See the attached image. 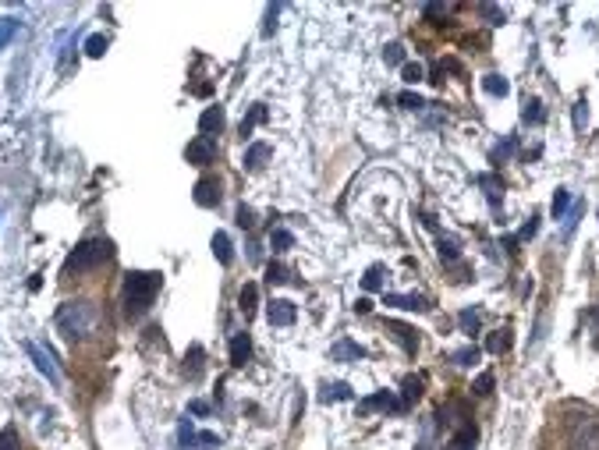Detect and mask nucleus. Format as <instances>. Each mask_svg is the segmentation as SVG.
I'll list each match as a JSON object with an SVG mask.
<instances>
[{
    "label": "nucleus",
    "instance_id": "obj_1",
    "mask_svg": "<svg viewBox=\"0 0 599 450\" xmlns=\"http://www.w3.org/2000/svg\"><path fill=\"white\" fill-rule=\"evenodd\" d=\"M160 284H163L160 273H146V270L124 273V298H121L124 316H128V319L146 316L149 305H153V298H156V291H160Z\"/></svg>",
    "mask_w": 599,
    "mask_h": 450
},
{
    "label": "nucleus",
    "instance_id": "obj_2",
    "mask_svg": "<svg viewBox=\"0 0 599 450\" xmlns=\"http://www.w3.org/2000/svg\"><path fill=\"white\" fill-rule=\"evenodd\" d=\"M100 323V312L93 301H64L57 312V326L68 341H86Z\"/></svg>",
    "mask_w": 599,
    "mask_h": 450
},
{
    "label": "nucleus",
    "instance_id": "obj_3",
    "mask_svg": "<svg viewBox=\"0 0 599 450\" xmlns=\"http://www.w3.org/2000/svg\"><path fill=\"white\" fill-rule=\"evenodd\" d=\"M110 256H114V245H110L106 238H89V241H82V245L68 256V263H64V276H79V273L96 270V266H103Z\"/></svg>",
    "mask_w": 599,
    "mask_h": 450
},
{
    "label": "nucleus",
    "instance_id": "obj_4",
    "mask_svg": "<svg viewBox=\"0 0 599 450\" xmlns=\"http://www.w3.org/2000/svg\"><path fill=\"white\" fill-rule=\"evenodd\" d=\"M571 450H599V415H582L571 422Z\"/></svg>",
    "mask_w": 599,
    "mask_h": 450
},
{
    "label": "nucleus",
    "instance_id": "obj_5",
    "mask_svg": "<svg viewBox=\"0 0 599 450\" xmlns=\"http://www.w3.org/2000/svg\"><path fill=\"white\" fill-rule=\"evenodd\" d=\"M185 156H188V164H196V167H209V164L216 160V142L199 135V139L188 142V153H185Z\"/></svg>",
    "mask_w": 599,
    "mask_h": 450
},
{
    "label": "nucleus",
    "instance_id": "obj_6",
    "mask_svg": "<svg viewBox=\"0 0 599 450\" xmlns=\"http://www.w3.org/2000/svg\"><path fill=\"white\" fill-rule=\"evenodd\" d=\"M196 202H199L202 209L220 206V181L216 178H199L196 181Z\"/></svg>",
    "mask_w": 599,
    "mask_h": 450
},
{
    "label": "nucleus",
    "instance_id": "obj_7",
    "mask_svg": "<svg viewBox=\"0 0 599 450\" xmlns=\"http://www.w3.org/2000/svg\"><path fill=\"white\" fill-rule=\"evenodd\" d=\"M223 121H227V117H223V106H220V103H216V106H206L199 117V131L206 139H213V135L223 131Z\"/></svg>",
    "mask_w": 599,
    "mask_h": 450
},
{
    "label": "nucleus",
    "instance_id": "obj_8",
    "mask_svg": "<svg viewBox=\"0 0 599 450\" xmlns=\"http://www.w3.org/2000/svg\"><path fill=\"white\" fill-rule=\"evenodd\" d=\"M295 305L291 301H284V298H277V301H270V309H266V319H270V326H291L295 323Z\"/></svg>",
    "mask_w": 599,
    "mask_h": 450
},
{
    "label": "nucleus",
    "instance_id": "obj_9",
    "mask_svg": "<svg viewBox=\"0 0 599 450\" xmlns=\"http://www.w3.org/2000/svg\"><path fill=\"white\" fill-rule=\"evenodd\" d=\"M387 330H391V337L398 341L408 355H415V351H418V334H415L411 326H404V323H398V319H387Z\"/></svg>",
    "mask_w": 599,
    "mask_h": 450
},
{
    "label": "nucleus",
    "instance_id": "obj_10",
    "mask_svg": "<svg viewBox=\"0 0 599 450\" xmlns=\"http://www.w3.org/2000/svg\"><path fill=\"white\" fill-rule=\"evenodd\" d=\"M29 355H32L36 369H39L50 383H61V372H57V365H54V355H50V351H43L39 344H32V341H29Z\"/></svg>",
    "mask_w": 599,
    "mask_h": 450
},
{
    "label": "nucleus",
    "instance_id": "obj_11",
    "mask_svg": "<svg viewBox=\"0 0 599 450\" xmlns=\"http://www.w3.org/2000/svg\"><path fill=\"white\" fill-rule=\"evenodd\" d=\"M248 359H252V337L248 334H234V341H231V365L241 369Z\"/></svg>",
    "mask_w": 599,
    "mask_h": 450
},
{
    "label": "nucleus",
    "instance_id": "obj_12",
    "mask_svg": "<svg viewBox=\"0 0 599 450\" xmlns=\"http://www.w3.org/2000/svg\"><path fill=\"white\" fill-rule=\"evenodd\" d=\"M270 153H273V149H270L266 142H252V146L245 149V160H241V164H245V171H259V167L270 160Z\"/></svg>",
    "mask_w": 599,
    "mask_h": 450
},
{
    "label": "nucleus",
    "instance_id": "obj_13",
    "mask_svg": "<svg viewBox=\"0 0 599 450\" xmlns=\"http://www.w3.org/2000/svg\"><path fill=\"white\" fill-rule=\"evenodd\" d=\"M238 305H241L245 319H252L256 309H259V284H245V287L238 291Z\"/></svg>",
    "mask_w": 599,
    "mask_h": 450
},
{
    "label": "nucleus",
    "instance_id": "obj_14",
    "mask_svg": "<svg viewBox=\"0 0 599 450\" xmlns=\"http://www.w3.org/2000/svg\"><path fill=\"white\" fill-rule=\"evenodd\" d=\"M213 256H216L223 266H231V263H234V245H231V238H227L223 231H216V234H213Z\"/></svg>",
    "mask_w": 599,
    "mask_h": 450
},
{
    "label": "nucleus",
    "instance_id": "obj_15",
    "mask_svg": "<svg viewBox=\"0 0 599 450\" xmlns=\"http://www.w3.org/2000/svg\"><path fill=\"white\" fill-rule=\"evenodd\" d=\"M319 401H323V404H330V401H355V390H351L348 383H330V386H323Z\"/></svg>",
    "mask_w": 599,
    "mask_h": 450
},
{
    "label": "nucleus",
    "instance_id": "obj_16",
    "mask_svg": "<svg viewBox=\"0 0 599 450\" xmlns=\"http://www.w3.org/2000/svg\"><path fill=\"white\" fill-rule=\"evenodd\" d=\"M383 301H387V305H398V309H415V312H418V309H429L426 298H418V294H387Z\"/></svg>",
    "mask_w": 599,
    "mask_h": 450
},
{
    "label": "nucleus",
    "instance_id": "obj_17",
    "mask_svg": "<svg viewBox=\"0 0 599 450\" xmlns=\"http://www.w3.org/2000/svg\"><path fill=\"white\" fill-rule=\"evenodd\" d=\"M263 121H266V106H263V103H256V106L248 110V117L241 121V139H248V135H252V128H256V124H263Z\"/></svg>",
    "mask_w": 599,
    "mask_h": 450
},
{
    "label": "nucleus",
    "instance_id": "obj_18",
    "mask_svg": "<svg viewBox=\"0 0 599 450\" xmlns=\"http://www.w3.org/2000/svg\"><path fill=\"white\" fill-rule=\"evenodd\" d=\"M373 408H394V411H398L401 401H394V397L383 390V394H373V397H366V401H362V411H373Z\"/></svg>",
    "mask_w": 599,
    "mask_h": 450
},
{
    "label": "nucleus",
    "instance_id": "obj_19",
    "mask_svg": "<svg viewBox=\"0 0 599 450\" xmlns=\"http://www.w3.org/2000/svg\"><path fill=\"white\" fill-rule=\"evenodd\" d=\"M443 450H475V429H461L450 436V444Z\"/></svg>",
    "mask_w": 599,
    "mask_h": 450
},
{
    "label": "nucleus",
    "instance_id": "obj_20",
    "mask_svg": "<svg viewBox=\"0 0 599 450\" xmlns=\"http://www.w3.org/2000/svg\"><path fill=\"white\" fill-rule=\"evenodd\" d=\"M543 103L539 99H525V106H521V121L525 124H543Z\"/></svg>",
    "mask_w": 599,
    "mask_h": 450
},
{
    "label": "nucleus",
    "instance_id": "obj_21",
    "mask_svg": "<svg viewBox=\"0 0 599 450\" xmlns=\"http://www.w3.org/2000/svg\"><path fill=\"white\" fill-rule=\"evenodd\" d=\"M401 390H404V401H401V408H408L411 401H418V397H422V379H418V376H408V379L401 383Z\"/></svg>",
    "mask_w": 599,
    "mask_h": 450
},
{
    "label": "nucleus",
    "instance_id": "obj_22",
    "mask_svg": "<svg viewBox=\"0 0 599 450\" xmlns=\"http://www.w3.org/2000/svg\"><path fill=\"white\" fill-rule=\"evenodd\" d=\"M568 206H571V191H568V188H557V195H553V206H550L553 220H564Z\"/></svg>",
    "mask_w": 599,
    "mask_h": 450
},
{
    "label": "nucleus",
    "instance_id": "obj_23",
    "mask_svg": "<svg viewBox=\"0 0 599 450\" xmlns=\"http://www.w3.org/2000/svg\"><path fill=\"white\" fill-rule=\"evenodd\" d=\"M507 348H510V334H507V330H497V334L486 337V351H490V355H500V351H507Z\"/></svg>",
    "mask_w": 599,
    "mask_h": 450
},
{
    "label": "nucleus",
    "instance_id": "obj_24",
    "mask_svg": "<svg viewBox=\"0 0 599 450\" xmlns=\"http://www.w3.org/2000/svg\"><path fill=\"white\" fill-rule=\"evenodd\" d=\"M483 89L490 92V96H507V92H510V82H507L503 75H486V79H483Z\"/></svg>",
    "mask_w": 599,
    "mask_h": 450
},
{
    "label": "nucleus",
    "instance_id": "obj_25",
    "mask_svg": "<svg viewBox=\"0 0 599 450\" xmlns=\"http://www.w3.org/2000/svg\"><path fill=\"white\" fill-rule=\"evenodd\" d=\"M436 252H440V259H443V263H454V259L461 256V249H458V241H454V238H440V241H436Z\"/></svg>",
    "mask_w": 599,
    "mask_h": 450
},
{
    "label": "nucleus",
    "instance_id": "obj_26",
    "mask_svg": "<svg viewBox=\"0 0 599 450\" xmlns=\"http://www.w3.org/2000/svg\"><path fill=\"white\" fill-rule=\"evenodd\" d=\"M362 355H366V351H362L358 344H351V341H341V344L333 348V359H337V361H344V359H362Z\"/></svg>",
    "mask_w": 599,
    "mask_h": 450
},
{
    "label": "nucleus",
    "instance_id": "obj_27",
    "mask_svg": "<svg viewBox=\"0 0 599 450\" xmlns=\"http://www.w3.org/2000/svg\"><path fill=\"white\" fill-rule=\"evenodd\" d=\"M270 245H273L277 252H284V249H291V245H295V234H291V231H284V227H277V231L270 234Z\"/></svg>",
    "mask_w": 599,
    "mask_h": 450
},
{
    "label": "nucleus",
    "instance_id": "obj_28",
    "mask_svg": "<svg viewBox=\"0 0 599 450\" xmlns=\"http://www.w3.org/2000/svg\"><path fill=\"white\" fill-rule=\"evenodd\" d=\"M362 287L366 291H380L383 287V266H369V273L362 276Z\"/></svg>",
    "mask_w": 599,
    "mask_h": 450
},
{
    "label": "nucleus",
    "instance_id": "obj_29",
    "mask_svg": "<svg viewBox=\"0 0 599 450\" xmlns=\"http://www.w3.org/2000/svg\"><path fill=\"white\" fill-rule=\"evenodd\" d=\"M86 54H89V57H103V54H106V36H100V32L89 36V39H86Z\"/></svg>",
    "mask_w": 599,
    "mask_h": 450
},
{
    "label": "nucleus",
    "instance_id": "obj_30",
    "mask_svg": "<svg viewBox=\"0 0 599 450\" xmlns=\"http://www.w3.org/2000/svg\"><path fill=\"white\" fill-rule=\"evenodd\" d=\"M585 124H589V106H585V99H578L575 103V131H585Z\"/></svg>",
    "mask_w": 599,
    "mask_h": 450
},
{
    "label": "nucleus",
    "instance_id": "obj_31",
    "mask_svg": "<svg viewBox=\"0 0 599 450\" xmlns=\"http://www.w3.org/2000/svg\"><path fill=\"white\" fill-rule=\"evenodd\" d=\"M0 450H21V444H18V433L7 426V429H0Z\"/></svg>",
    "mask_w": 599,
    "mask_h": 450
},
{
    "label": "nucleus",
    "instance_id": "obj_32",
    "mask_svg": "<svg viewBox=\"0 0 599 450\" xmlns=\"http://www.w3.org/2000/svg\"><path fill=\"white\" fill-rule=\"evenodd\" d=\"M18 32V21L14 18H0V46L4 43H11V36Z\"/></svg>",
    "mask_w": 599,
    "mask_h": 450
},
{
    "label": "nucleus",
    "instance_id": "obj_33",
    "mask_svg": "<svg viewBox=\"0 0 599 450\" xmlns=\"http://www.w3.org/2000/svg\"><path fill=\"white\" fill-rule=\"evenodd\" d=\"M454 361H458V365H475V361H479V348H461V351H454Z\"/></svg>",
    "mask_w": 599,
    "mask_h": 450
},
{
    "label": "nucleus",
    "instance_id": "obj_34",
    "mask_svg": "<svg viewBox=\"0 0 599 450\" xmlns=\"http://www.w3.org/2000/svg\"><path fill=\"white\" fill-rule=\"evenodd\" d=\"M401 75H404V82H408V86H415V82H422V64H404V68H401Z\"/></svg>",
    "mask_w": 599,
    "mask_h": 450
},
{
    "label": "nucleus",
    "instance_id": "obj_35",
    "mask_svg": "<svg viewBox=\"0 0 599 450\" xmlns=\"http://www.w3.org/2000/svg\"><path fill=\"white\" fill-rule=\"evenodd\" d=\"M383 61H387V64H401V61H404V46H401V43H391V46L383 50Z\"/></svg>",
    "mask_w": 599,
    "mask_h": 450
},
{
    "label": "nucleus",
    "instance_id": "obj_36",
    "mask_svg": "<svg viewBox=\"0 0 599 450\" xmlns=\"http://www.w3.org/2000/svg\"><path fill=\"white\" fill-rule=\"evenodd\" d=\"M266 280H270V284H284V280H288V270H284L281 263H270V266H266Z\"/></svg>",
    "mask_w": 599,
    "mask_h": 450
},
{
    "label": "nucleus",
    "instance_id": "obj_37",
    "mask_svg": "<svg viewBox=\"0 0 599 450\" xmlns=\"http://www.w3.org/2000/svg\"><path fill=\"white\" fill-rule=\"evenodd\" d=\"M401 106H404V110H422L426 103H422V96H415V92H401Z\"/></svg>",
    "mask_w": 599,
    "mask_h": 450
},
{
    "label": "nucleus",
    "instance_id": "obj_38",
    "mask_svg": "<svg viewBox=\"0 0 599 450\" xmlns=\"http://www.w3.org/2000/svg\"><path fill=\"white\" fill-rule=\"evenodd\" d=\"M472 390H475V394H490V390H493V372H483V376L475 379Z\"/></svg>",
    "mask_w": 599,
    "mask_h": 450
},
{
    "label": "nucleus",
    "instance_id": "obj_39",
    "mask_svg": "<svg viewBox=\"0 0 599 450\" xmlns=\"http://www.w3.org/2000/svg\"><path fill=\"white\" fill-rule=\"evenodd\" d=\"M510 153H514V139H503L497 149H493V160H507Z\"/></svg>",
    "mask_w": 599,
    "mask_h": 450
},
{
    "label": "nucleus",
    "instance_id": "obj_40",
    "mask_svg": "<svg viewBox=\"0 0 599 450\" xmlns=\"http://www.w3.org/2000/svg\"><path fill=\"white\" fill-rule=\"evenodd\" d=\"M238 227H256V213H252L248 206L238 209Z\"/></svg>",
    "mask_w": 599,
    "mask_h": 450
},
{
    "label": "nucleus",
    "instance_id": "obj_41",
    "mask_svg": "<svg viewBox=\"0 0 599 450\" xmlns=\"http://www.w3.org/2000/svg\"><path fill=\"white\" fill-rule=\"evenodd\" d=\"M582 213H585V206H575V213L564 220V234H571V231H575V224H578V216H582Z\"/></svg>",
    "mask_w": 599,
    "mask_h": 450
},
{
    "label": "nucleus",
    "instance_id": "obj_42",
    "mask_svg": "<svg viewBox=\"0 0 599 450\" xmlns=\"http://www.w3.org/2000/svg\"><path fill=\"white\" fill-rule=\"evenodd\" d=\"M461 326H465V330H475V326H479V316H475L472 309H465V312H461Z\"/></svg>",
    "mask_w": 599,
    "mask_h": 450
},
{
    "label": "nucleus",
    "instance_id": "obj_43",
    "mask_svg": "<svg viewBox=\"0 0 599 450\" xmlns=\"http://www.w3.org/2000/svg\"><path fill=\"white\" fill-rule=\"evenodd\" d=\"M535 231H539V220H535V216H532V220H528V224H525V227H521V238H532V234H535Z\"/></svg>",
    "mask_w": 599,
    "mask_h": 450
},
{
    "label": "nucleus",
    "instance_id": "obj_44",
    "mask_svg": "<svg viewBox=\"0 0 599 450\" xmlns=\"http://www.w3.org/2000/svg\"><path fill=\"white\" fill-rule=\"evenodd\" d=\"M369 309H373V301H369V298H358V301H355V312H358V316H366Z\"/></svg>",
    "mask_w": 599,
    "mask_h": 450
},
{
    "label": "nucleus",
    "instance_id": "obj_45",
    "mask_svg": "<svg viewBox=\"0 0 599 450\" xmlns=\"http://www.w3.org/2000/svg\"><path fill=\"white\" fill-rule=\"evenodd\" d=\"M192 415H209V404L206 401H192Z\"/></svg>",
    "mask_w": 599,
    "mask_h": 450
},
{
    "label": "nucleus",
    "instance_id": "obj_46",
    "mask_svg": "<svg viewBox=\"0 0 599 450\" xmlns=\"http://www.w3.org/2000/svg\"><path fill=\"white\" fill-rule=\"evenodd\" d=\"M199 444H216V433H199Z\"/></svg>",
    "mask_w": 599,
    "mask_h": 450
},
{
    "label": "nucleus",
    "instance_id": "obj_47",
    "mask_svg": "<svg viewBox=\"0 0 599 450\" xmlns=\"http://www.w3.org/2000/svg\"><path fill=\"white\" fill-rule=\"evenodd\" d=\"M415 450H429V447H426V444H418V447H415Z\"/></svg>",
    "mask_w": 599,
    "mask_h": 450
},
{
    "label": "nucleus",
    "instance_id": "obj_48",
    "mask_svg": "<svg viewBox=\"0 0 599 450\" xmlns=\"http://www.w3.org/2000/svg\"><path fill=\"white\" fill-rule=\"evenodd\" d=\"M596 319H599V316H596Z\"/></svg>",
    "mask_w": 599,
    "mask_h": 450
}]
</instances>
